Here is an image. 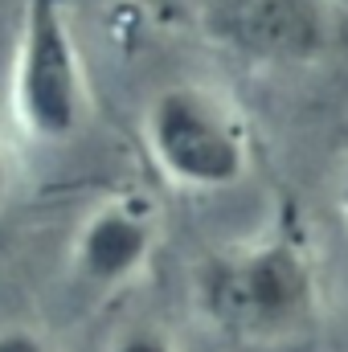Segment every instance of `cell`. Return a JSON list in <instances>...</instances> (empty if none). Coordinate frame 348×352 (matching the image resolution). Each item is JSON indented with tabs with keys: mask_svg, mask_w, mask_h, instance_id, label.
<instances>
[{
	"mask_svg": "<svg viewBox=\"0 0 348 352\" xmlns=\"http://www.w3.org/2000/svg\"><path fill=\"white\" fill-rule=\"evenodd\" d=\"M12 119L45 144L87 123V70L62 0H25L12 54Z\"/></svg>",
	"mask_w": 348,
	"mask_h": 352,
	"instance_id": "obj_3",
	"label": "cell"
},
{
	"mask_svg": "<svg viewBox=\"0 0 348 352\" xmlns=\"http://www.w3.org/2000/svg\"><path fill=\"white\" fill-rule=\"evenodd\" d=\"M316 266L291 230L266 242L213 254L197 270V303L226 332L246 344L299 336L316 316Z\"/></svg>",
	"mask_w": 348,
	"mask_h": 352,
	"instance_id": "obj_1",
	"label": "cell"
},
{
	"mask_svg": "<svg viewBox=\"0 0 348 352\" xmlns=\"http://www.w3.org/2000/svg\"><path fill=\"white\" fill-rule=\"evenodd\" d=\"M111 352H180V349H176V340L164 328H156V324H135V328H127V332L115 336Z\"/></svg>",
	"mask_w": 348,
	"mask_h": 352,
	"instance_id": "obj_6",
	"label": "cell"
},
{
	"mask_svg": "<svg viewBox=\"0 0 348 352\" xmlns=\"http://www.w3.org/2000/svg\"><path fill=\"white\" fill-rule=\"evenodd\" d=\"M156 250V217L144 201H111L98 205L74 234V274L98 287H123L144 266L152 263Z\"/></svg>",
	"mask_w": 348,
	"mask_h": 352,
	"instance_id": "obj_5",
	"label": "cell"
},
{
	"mask_svg": "<svg viewBox=\"0 0 348 352\" xmlns=\"http://www.w3.org/2000/svg\"><path fill=\"white\" fill-rule=\"evenodd\" d=\"M0 352H54L50 340L33 328H0Z\"/></svg>",
	"mask_w": 348,
	"mask_h": 352,
	"instance_id": "obj_7",
	"label": "cell"
},
{
	"mask_svg": "<svg viewBox=\"0 0 348 352\" xmlns=\"http://www.w3.org/2000/svg\"><path fill=\"white\" fill-rule=\"evenodd\" d=\"M8 188V140H4V123H0V201Z\"/></svg>",
	"mask_w": 348,
	"mask_h": 352,
	"instance_id": "obj_9",
	"label": "cell"
},
{
	"mask_svg": "<svg viewBox=\"0 0 348 352\" xmlns=\"http://www.w3.org/2000/svg\"><path fill=\"white\" fill-rule=\"evenodd\" d=\"M148 156L180 188L217 192L246 176V131L213 90L176 82L164 87L144 115Z\"/></svg>",
	"mask_w": 348,
	"mask_h": 352,
	"instance_id": "obj_2",
	"label": "cell"
},
{
	"mask_svg": "<svg viewBox=\"0 0 348 352\" xmlns=\"http://www.w3.org/2000/svg\"><path fill=\"white\" fill-rule=\"evenodd\" d=\"M201 25L221 50L270 66L312 62L332 41L324 0H205Z\"/></svg>",
	"mask_w": 348,
	"mask_h": 352,
	"instance_id": "obj_4",
	"label": "cell"
},
{
	"mask_svg": "<svg viewBox=\"0 0 348 352\" xmlns=\"http://www.w3.org/2000/svg\"><path fill=\"white\" fill-rule=\"evenodd\" d=\"M340 209L348 217V135H345V148H340Z\"/></svg>",
	"mask_w": 348,
	"mask_h": 352,
	"instance_id": "obj_8",
	"label": "cell"
}]
</instances>
